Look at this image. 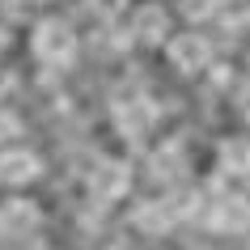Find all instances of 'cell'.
Segmentation results:
<instances>
[{"label": "cell", "instance_id": "obj_4", "mask_svg": "<svg viewBox=\"0 0 250 250\" xmlns=\"http://www.w3.org/2000/svg\"><path fill=\"white\" fill-rule=\"evenodd\" d=\"M161 51H166V60H170V68L178 77H204L212 68V42H208L204 30H183V34H174Z\"/></svg>", "mask_w": 250, "mask_h": 250}, {"label": "cell", "instance_id": "obj_10", "mask_svg": "<svg viewBox=\"0 0 250 250\" xmlns=\"http://www.w3.org/2000/svg\"><path fill=\"white\" fill-rule=\"evenodd\" d=\"M178 13L191 21V26H204L221 13V0H178Z\"/></svg>", "mask_w": 250, "mask_h": 250}, {"label": "cell", "instance_id": "obj_12", "mask_svg": "<svg viewBox=\"0 0 250 250\" xmlns=\"http://www.w3.org/2000/svg\"><path fill=\"white\" fill-rule=\"evenodd\" d=\"M237 110H242V119L250 123V85H246L242 93H237Z\"/></svg>", "mask_w": 250, "mask_h": 250}, {"label": "cell", "instance_id": "obj_3", "mask_svg": "<svg viewBox=\"0 0 250 250\" xmlns=\"http://www.w3.org/2000/svg\"><path fill=\"white\" fill-rule=\"evenodd\" d=\"M42 174H47V161H42V153L34 145H21V140L0 145V187L4 191L21 195V191H30L39 183Z\"/></svg>", "mask_w": 250, "mask_h": 250}, {"label": "cell", "instance_id": "obj_9", "mask_svg": "<svg viewBox=\"0 0 250 250\" xmlns=\"http://www.w3.org/2000/svg\"><path fill=\"white\" fill-rule=\"evenodd\" d=\"M212 229H221V233H242V229H250V204L242 195H225L216 208H212L208 216Z\"/></svg>", "mask_w": 250, "mask_h": 250}, {"label": "cell", "instance_id": "obj_7", "mask_svg": "<svg viewBox=\"0 0 250 250\" xmlns=\"http://www.w3.org/2000/svg\"><path fill=\"white\" fill-rule=\"evenodd\" d=\"M157 106L148 102V98H127V102L115 110V132L123 136V140H148V132L157 127Z\"/></svg>", "mask_w": 250, "mask_h": 250}, {"label": "cell", "instance_id": "obj_1", "mask_svg": "<svg viewBox=\"0 0 250 250\" xmlns=\"http://www.w3.org/2000/svg\"><path fill=\"white\" fill-rule=\"evenodd\" d=\"M30 55L47 68H72L81 55V34L64 17H39L30 30Z\"/></svg>", "mask_w": 250, "mask_h": 250}, {"label": "cell", "instance_id": "obj_6", "mask_svg": "<svg viewBox=\"0 0 250 250\" xmlns=\"http://www.w3.org/2000/svg\"><path fill=\"white\" fill-rule=\"evenodd\" d=\"M132 39L145 42V47H166V42L174 39V13L166 9V4H140L132 13Z\"/></svg>", "mask_w": 250, "mask_h": 250}, {"label": "cell", "instance_id": "obj_8", "mask_svg": "<svg viewBox=\"0 0 250 250\" xmlns=\"http://www.w3.org/2000/svg\"><path fill=\"white\" fill-rule=\"evenodd\" d=\"M216 174L233 183H250V132H233L216 145Z\"/></svg>", "mask_w": 250, "mask_h": 250}, {"label": "cell", "instance_id": "obj_5", "mask_svg": "<svg viewBox=\"0 0 250 250\" xmlns=\"http://www.w3.org/2000/svg\"><path fill=\"white\" fill-rule=\"evenodd\" d=\"M34 229H42V208L26 191L0 199V237H30Z\"/></svg>", "mask_w": 250, "mask_h": 250}, {"label": "cell", "instance_id": "obj_11", "mask_svg": "<svg viewBox=\"0 0 250 250\" xmlns=\"http://www.w3.org/2000/svg\"><path fill=\"white\" fill-rule=\"evenodd\" d=\"M85 4H89V13H98V17H119L127 9V0H85Z\"/></svg>", "mask_w": 250, "mask_h": 250}, {"label": "cell", "instance_id": "obj_2", "mask_svg": "<svg viewBox=\"0 0 250 250\" xmlns=\"http://www.w3.org/2000/svg\"><path fill=\"white\" fill-rule=\"evenodd\" d=\"M132 187H136V170H132L127 157H98L85 170V195L93 204H102V208L123 204V199L132 195Z\"/></svg>", "mask_w": 250, "mask_h": 250}]
</instances>
